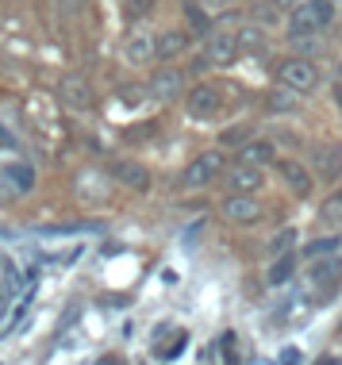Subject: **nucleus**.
I'll use <instances>...</instances> for the list:
<instances>
[{"label": "nucleus", "instance_id": "f257e3e1", "mask_svg": "<svg viewBox=\"0 0 342 365\" xmlns=\"http://www.w3.org/2000/svg\"><path fill=\"white\" fill-rule=\"evenodd\" d=\"M335 24V4L331 0H300L289 12V35L292 38H316Z\"/></svg>", "mask_w": 342, "mask_h": 365}, {"label": "nucleus", "instance_id": "f03ea898", "mask_svg": "<svg viewBox=\"0 0 342 365\" xmlns=\"http://www.w3.org/2000/svg\"><path fill=\"white\" fill-rule=\"evenodd\" d=\"M277 81H281V88L304 96V93H316V88L323 85V73H319V66L311 62V58H285V62L277 66Z\"/></svg>", "mask_w": 342, "mask_h": 365}, {"label": "nucleus", "instance_id": "7ed1b4c3", "mask_svg": "<svg viewBox=\"0 0 342 365\" xmlns=\"http://www.w3.org/2000/svg\"><path fill=\"white\" fill-rule=\"evenodd\" d=\"M223 170H227L223 150H204L200 158H192V162L181 170V185L185 189H204V185H212Z\"/></svg>", "mask_w": 342, "mask_h": 365}, {"label": "nucleus", "instance_id": "20e7f679", "mask_svg": "<svg viewBox=\"0 0 342 365\" xmlns=\"http://www.w3.org/2000/svg\"><path fill=\"white\" fill-rule=\"evenodd\" d=\"M219 212H223V220H231L234 227H254V223H261V215H266V204H261L258 196L231 192L227 200L219 204Z\"/></svg>", "mask_w": 342, "mask_h": 365}, {"label": "nucleus", "instance_id": "39448f33", "mask_svg": "<svg viewBox=\"0 0 342 365\" xmlns=\"http://www.w3.org/2000/svg\"><path fill=\"white\" fill-rule=\"evenodd\" d=\"M189 112L197 115V120H212V115H219V112H223V93H219V85L204 81V85L192 88V93H189Z\"/></svg>", "mask_w": 342, "mask_h": 365}, {"label": "nucleus", "instance_id": "423d86ee", "mask_svg": "<svg viewBox=\"0 0 342 365\" xmlns=\"http://www.w3.org/2000/svg\"><path fill=\"white\" fill-rule=\"evenodd\" d=\"M234 58H239V31H216V35H208L204 62H208V66H231Z\"/></svg>", "mask_w": 342, "mask_h": 365}, {"label": "nucleus", "instance_id": "0eeeda50", "mask_svg": "<svg viewBox=\"0 0 342 365\" xmlns=\"http://www.w3.org/2000/svg\"><path fill=\"white\" fill-rule=\"evenodd\" d=\"M123 58L131 66H146L150 58H158V35H150L146 27H135L123 43Z\"/></svg>", "mask_w": 342, "mask_h": 365}, {"label": "nucleus", "instance_id": "6e6552de", "mask_svg": "<svg viewBox=\"0 0 342 365\" xmlns=\"http://www.w3.org/2000/svg\"><path fill=\"white\" fill-rule=\"evenodd\" d=\"M223 181H227V189L231 192H239V196H254L261 189V185H266V177H261V170H254V165H234V170L223 177Z\"/></svg>", "mask_w": 342, "mask_h": 365}, {"label": "nucleus", "instance_id": "1a4fd4ad", "mask_svg": "<svg viewBox=\"0 0 342 365\" xmlns=\"http://www.w3.org/2000/svg\"><path fill=\"white\" fill-rule=\"evenodd\" d=\"M273 165H277V173L285 177V185H289L296 196H308V192H311V173H308V165H300L296 158H277Z\"/></svg>", "mask_w": 342, "mask_h": 365}, {"label": "nucleus", "instance_id": "9d476101", "mask_svg": "<svg viewBox=\"0 0 342 365\" xmlns=\"http://www.w3.org/2000/svg\"><path fill=\"white\" fill-rule=\"evenodd\" d=\"M181 88H185V73H181V70H173V66H165V70L154 73L150 96H154V101H177Z\"/></svg>", "mask_w": 342, "mask_h": 365}, {"label": "nucleus", "instance_id": "9b49d317", "mask_svg": "<svg viewBox=\"0 0 342 365\" xmlns=\"http://www.w3.org/2000/svg\"><path fill=\"white\" fill-rule=\"evenodd\" d=\"M192 46V31H181V27H170V31L158 35V58L162 62H173V58L189 54Z\"/></svg>", "mask_w": 342, "mask_h": 365}, {"label": "nucleus", "instance_id": "f8f14e48", "mask_svg": "<svg viewBox=\"0 0 342 365\" xmlns=\"http://www.w3.org/2000/svg\"><path fill=\"white\" fill-rule=\"evenodd\" d=\"M308 281L316 284V289L331 292V289H335V284L342 281V262H338V258H319V262H311Z\"/></svg>", "mask_w": 342, "mask_h": 365}, {"label": "nucleus", "instance_id": "ddd939ff", "mask_svg": "<svg viewBox=\"0 0 342 365\" xmlns=\"http://www.w3.org/2000/svg\"><path fill=\"white\" fill-rule=\"evenodd\" d=\"M58 96H62L70 108H89V104H93V85L85 81V77H62Z\"/></svg>", "mask_w": 342, "mask_h": 365}, {"label": "nucleus", "instance_id": "4468645a", "mask_svg": "<svg viewBox=\"0 0 342 365\" xmlns=\"http://www.w3.org/2000/svg\"><path fill=\"white\" fill-rule=\"evenodd\" d=\"M239 162L242 165H254V170H261V165H273L277 162V146L266 143V139H254L239 150Z\"/></svg>", "mask_w": 342, "mask_h": 365}, {"label": "nucleus", "instance_id": "2eb2a0df", "mask_svg": "<svg viewBox=\"0 0 342 365\" xmlns=\"http://www.w3.org/2000/svg\"><path fill=\"white\" fill-rule=\"evenodd\" d=\"M0 177H4L8 185H12V192L16 196H24V192H31L35 189V170L27 162H8L4 170H0Z\"/></svg>", "mask_w": 342, "mask_h": 365}, {"label": "nucleus", "instance_id": "dca6fc26", "mask_svg": "<svg viewBox=\"0 0 342 365\" xmlns=\"http://www.w3.org/2000/svg\"><path fill=\"white\" fill-rule=\"evenodd\" d=\"M112 173H115V181L127 185V189H135V192L150 189V173H146L139 162H115V165H112Z\"/></svg>", "mask_w": 342, "mask_h": 365}, {"label": "nucleus", "instance_id": "f3484780", "mask_svg": "<svg viewBox=\"0 0 342 365\" xmlns=\"http://www.w3.org/2000/svg\"><path fill=\"white\" fill-rule=\"evenodd\" d=\"M319 223H323L331 235H342V189L331 192L327 200L319 204Z\"/></svg>", "mask_w": 342, "mask_h": 365}, {"label": "nucleus", "instance_id": "a211bd4d", "mask_svg": "<svg viewBox=\"0 0 342 365\" xmlns=\"http://www.w3.org/2000/svg\"><path fill=\"white\" fill-rule=\"evenodd\" d=\"M266 43H269V38H266V31H261L258 24H247L239 31V54H261V51H266Z\"/></svg>", "mask_w": 342, "mask_h": 365}, {"label": "nucleus", "instance_id": "6ab92c4d", "mask_svg": "<svg viewBox=\"0 0 342 365\" xmlns=\"http://www.w3.org/2000/svg\"><path fill=\"white\" fill-rule=\"evenodd\" d=\"M338 246H342L338 235H327V239H316V242H308V246H304V258H308V262L335 258V254H338Z\"/></svg>", "mask_w": 342, "mask_h": 365}, {"label": "nucleus", "instance_id": "aec40b11", "mask_svg": "<svg viewBox=\"0 0 342 365\" xmlns=\"http://www.w3.org/2000/svg\"><path fill=\"white\" fill-rule=\"evenodd\" d=\"M292 269H296V258H292V254H281V258H277V262L269 265L266 281L273 284V289H277V284H285V281L292 277Z\"/></svg>", "mask_w": 342, "mask_h": 365}, {"label": "nucleus", "instance_id": "412c9836", "mask_svg": "<svg viewBox=\"0 0 342 365\" xmlns=\"http://www.w3.org/2000/svg\"><path fill=\"white\" fill-rule=\"evenodd\" d=\"M319 177H335L338 170H342V154H338V146H319Z\"/></svg>", "mask_w": 342, "mask_h": 365}, {"label": "nucleus", "instance_id": "4be33fe9", "mask_svg": "<svg viewBox=\"0 0 342 365\" xmlns=\"http://www.w3.org/2000/svg\"><path fill=\"white\" fill-rule=\"evenodd\" d=\"M185 19H189V31H192V35H208V31H212L208 16H204L200 8L192 4V0H185Z\"/></svg>", "mask_w": 342, "mask_h": 365}, {"label": "nucleus", "instance_id": "5701e85b", "mask_svg": "<svg viewBox=\"0 0 342 365\" xmlns=\"http://www.w3.org/2000/svg\"><path fill=\"white\" fill-rule=\"evenodd\" d=\"M292 239H296V231H292V227H285V231H281L277 239L269 242V254H285L289 246H292Z\"/></svg>", "mask_w": 342, "mask_h": 365}, {"label": "nucleus", "instance_id": "b1692460", "mask_svg": "<svg viewBox=\"0 0 342 365\" xmlns=\"http://www.w3.org/2000/svg\"><path fill=\"white\" fill-rule=\"evenodd\" d=\"M123 8H127L131 16H146V12L154 8V0H123Z\"/></svg>", "mask_w": 342, "mask_h": 365}, {"label": "nucleus", "instance_id": "393cba45", "mask_svg": "<svg viewBox=\"0 0 342 365\" xmlns=\"http://www.w3.org/2000/svg\"><path fill=\"white\" fill-rule=\"evenodd\" d=\"M58 8H62L66 16H77V12L85 8V0H58Z\"/></svg>", "mask_w": 342, "mask_h": 365}, {"label": "nucleus", "instance_id": "a878e982", "mask_svg": "<svg viewBox=\"0 0 342 365\" xmlns=\"http://www.w3.org/2000/svg\"><path fill=\"white\" fill-rule=\"evenodd\" d=\"M0 200H16V192H12V185L4 181V177H0Z\"/></svg>", "mask_w": 342, "mask_h": 365}, {"label": "nucleus", "instance_id": "bb28decb", "mask_svg": "<svg viewBox=\"0 0 342 365\" xmlns=\"http://www.w3.org/2000/svg\"><path fill=\"white\" fill-rule=\"evenodd\" d=\"M269 4H273V8H289V12H292V8L300 4V0H269Z\"/></svg>", "mask_w": 342, "mask_h": 365}, {"label": "nucleus", "instance_id": "cd10ccee", "mask_svg": "<svg viewBox=\"0 0 342 365\" xmlns=\"http://www.w3.org/2000/svg\"><path fill=\"white\" fill-rule=\"evenodd\" d=\"M208 8H227V4H234V0H204Z\"/></svg>", "mask_w": 342, "mask_h": 365}, {"label": "nucleus", "instance_id": "c85d7f7f", "mask_svg": "<svg viewBox=\"0 0 342 365\" xmlns=\"http://www.w3.org/2000/svg\"><path fill=\"white\" fill-rule=\"evenodd\" d=\"M335 104H338V108H342V85H338V88H335Z\"/></svg>", "mask_w": 342, "mask_h": 365}, {"label": "nucleus", "instance_id": "c756f323", "mask_svg": "<svg viewBox=\"0 0 342 365\" xmlns=\"http://www.w3.org/2000/svg\"><path fill=\"white\" fill-rule=\"evenodd\" d=\"M338 73H342V66H338Z\"/></svg>", "mask_w": 342, "mask_h": 365}]
</instances>
